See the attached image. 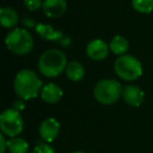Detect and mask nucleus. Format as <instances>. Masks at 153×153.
I'll return each instance as SVG.
<instances>
[{"label": "nucleus", "mask_w": 153, "mask_h": 153, "mask_svg": "<svg viewBox=\"0 0 153 153\" xmlns=\"http://www.w3.org/2000/svg\"><path fill=\"white\" fill-rule=\"evenodd\" d=\"M39 136L45 142H53L60 133V123L54 117H48L39 124Z\"/></svg>", "instance_id": "0eeeda50"}, {"label": "nucleus", "mask_w": 153, "mask_h": 153, "mask_svg": "<svg viewBox=\"0 0 153 153\" xmlns=\"http://www.w3.org/2000/svg\"><path fill=\"white\" fill-rule=\"evenodd\" d=\"M39 94H41V98L43 102H45L48 104H55L62 98L63 91L59 85H56L54 82H49L42 87V91Z\"/></svg>", "instance_id": "f8f14e48"}, {"label": "nucleus", "mask_w": 153, "mask_h": 153, "mask_svg": "<svg viewBox=\"0 0 153 153\" xmlns=\"http://www.w3.org/2000/svg\"><path fill=\"white\" fill-rule=\"evenodd\" d=\"M123 94L122 85L114 79H102L93 88V97L96 100L104 105L116 103Z\"/></svg>", "instance_id": "20e7f679"}, {"label": "nucleus", "mask_w": 153, "mask_h": 153, "mask_svg": "<svg viewBox=\"0 0 153 153\" xmlns=\"http://www.w3.org/2000/svg\"><path fill=\"white\" fill-rule=\"evenodd\" d=\"M114 69L116 75L126 81H133L139 79L142 75V65L133 55H122L118 56L115 61Z\"/></svg>", "instance_id": "39448f33"}, {"label": "nucleus", "mask_w": 153, "mask_h": 153, "mask_svg": "<svg viewBox=\"0 0 153 153\" xmlns=\"http://www.w3.org/2000/svg\"><path fill=\"white\" fill-rule=\"evenodd\" d=\"M8 151L10 153H27L29 143L26 142V140L19 136L11 137L8 140Z\"/></svg>", "instance_id": "dca6fc26"}, {"label": "nucleus", "mask_w": 153, "mask_h": 153, "mask_svg": "<svg viewBox=\"0 0 153 153\" xmlns=\"http://www.w3.org/2000/svg\"><path fill=\"white\" fill-rule=\"evenodd\" d=\"M109 48L114 54H116L118 56H122V55H126V53L128 51L129 43H128L127 38H124L121 35H117L111 39V42L109 44Z\"/></svg>", "instance_id": "2eb2a0df"}, {"label": "nucleus", "mask_w": 153, "mask_h": 153, "mask_svg": "<svg viewBox=\"0 0 153 153\" xmlns=\"http://www.w3.org/2000/svg\"><path fill=\"white\" fill-rule=\"evenodd\" d=\"M109 45L100 38L90 41L86 45V55L94 61H102L109 55Z\"/></svg>", "instance_id": "6e6552de"}, {"label": "nucleus", "mask_w": 153, "mask_h": 153, "mask_svg": "<svg viewBox=\"0 0 153 153\" xmlns=\"http://www.w3.org/2000/svg\"><path fill=\"white\" fill-rule=\"evenodd\" d=\"M23 117L20 111L11 108L6 109L0 115V129L1 133L8 137H16L23 131Z\"/></svg>", "instance_id": "423d86ee"}, {"label": "nucleus", "mask_w": 153, "mask_h": 153, "mask_svg": "<svg viewBox=\"0 0 153 153\" xmlns=\"http://www.w3.org/2000/svg\"><path fill=\"white\" fill-rule=\"evenodd\" d=\"M35 24H36V23H35L32 19H24V25H25V26H30V27H32V26H36Z\"/></svg>", "instance_id": "4be33fe9"}, {"label": "nucleus", "mask_w": 153, "mask_h": 153, "mask_svg": "<svg viewBox=\"0 0 153 153\" xmlns=\"http://www.w3.org/2000/svg\"><path fill=\"white\" fill-rule=\"evenodd\" d=\"M35 30H36V32H37L43 39H47V41H55V42L59 41V42H61L63 45H68V43H66V42H69V39H66V38L63 37V35H62L61 31L54 30L50 25L38 23V24H36Z\"/></svg>", "instance_id": "9b49d317"}, {"label": "nucleus", "mask_w": 153, "mask_h": 153, "mask_svg": "<svg viewBox=\"0 0 153 153\" xmlns=\"http://www.w3.org/2000/svg\"><path fill=\"white\" fill-rule=\"evenodd\" d=\"M13 109H16V110H18V111H22V110H24L25 109V103H24V100L23 99H18V100H16L14 103H13Z\"/></svg>", "instance_id": "412c9836"}, {"label": "nucleus", "mask_w": 153, "mask_h": 153, "mask_svg": "<svg viewBox=\"0 0 153 153\" xmlns=\"http://www.w3.org/2000/svg\"><path fill=\"white\" fill-rule=\"evenodd\" d=\"M65 73L71 81H80L85 75V68L80 62L71 61L68 62Z\"/></svg>", "instance_id": "4468645a"}, {"label": "nucleus", "mask_w": 153, "mask_h": 153, "mask_svg": "<svg viewBox=\"0 0 153 153\" xmlns=\"http://www.w3.org/2000/svg\"><path fill=\"white\" fill-rule=\"evenodd\" d=\"M43 87L42 80L36 72L31 69L19 71L13 80V88L16 94L23 100L33 99L41 93Z\"/></svg>", "instance_id": "f257e3e1"}, {"label": "nucleus", "mask_w": 153, "mask_h": 153, "mask_svg": "<svg viewBox=\"0 0 153 153\" xmlns=\"http://www.w3.org/2000/svg\"><path fill=\"white\" fill-rule=\"evenodd\" d=\"M67 57L59 49H49L42 53L38 59V69L47 78L59 76L67 67Z\"/></svg>", "instance_id": "f03ea898"}, {"label": "nucleus", "mask_w": 153, "mask_h": 153, "mask_svg": "<svg viewBox=\"0 0 153 153\" xmlns=\"http://www.w3.org/2000/svg\"><path fill=\"white\" fill-rule=\"evenodd\" d=\"M122 97L128 105L133 108H137L142 104L145 99V92L136 85H127L123 87Z\"/></svg>", "instance_id": "1a4fd4ad"}, {"label": "nucleus", "mask_w": 153, "mask_h": 153, "mask_svg": "<svg viewBox=\"0 0 153 153\" xmlns=\"http://www.w3.org/2000/svg\"><path fill=\"white\" fill-rule=\"evenodd\" d=\"M42 10L48 18H60L67 11V1L66 0H44Z\"/></svg>", "instance_id": "9d476101"}, {"label": "nucleus", "mask_w": 153, "mask_h": 153, "mask_svg": "<svg viewBox=\"0 0 153 153\" xmlns=\"http://www.w3.org/2000/svg\"><path fill=\"white\" fill-rule=\"evenodd\" d=\"M19 22V17L16 10L12 7L5 6L0 11V23L5 29H14Z\"/></svg>", "instance_id": "ddd939ff"}, {"label": "nucleus", "mask_w": 153, "mask_h": 153, "mask_svg": "<svg viewBox=\"0 0 153 153\" xmlns=\"http://www.w3.org/2000/svg\"><path fill=\"white\" fill-rule=\"evenodd\" d=\"M6 149H8V141H6L5 135H0V153H5Z\"/></svg>", "instance_id": "aec40b11"}, {"label": "nucleus", "mask_w": 153, "mask_h": 153, "mask_svg": "<svg viewBox=\"0 0 153 153\" xmlns=\"http://www.w3.org/2000/svg\"><path fill=\"white\" fill-rule=\"evenodd\" d=\"M133 8L139 13H151L153 12V0H131Z\"/></svg>", "instance_id": "f3484780"}, {"label": "nucleus", "mask_w": 153, "mask_h": 153, "mask_svg": "<svg viewBox=\"0 0 153 153\" xmlns=\"http://www.w3.org/2000/svg\"><path fill=\"white\" fill-rule=\"evenodd\" d=\"M6 48L16 55H26L33 48V38L24 27H14L5 37Z\"/></svg>", "instance_id": "7ed1b4c3"}, {"label": "nucleus", "mask_w": 153, "mask_h": 153, "mask_svg": "<svg viewBox=\"0 0 153 153\" xmlns=\"http://www.w3.org/2000/svg\"><path fill=\"white\" fill-rule=\"evenodd\" d=\"M23 1H24L25 7L31 12L37 11L38 8H41L43 6V1L42 0H23Z\"/></svg>", "instance_id": "a211bd4d"}, {"label": "nucleus", "mask_w": 153, "mask_h": 153, "mask_svg": "<svg viewBox=\"0 0 153 153\" xmlns=\"http://www.w3.org/2000/svg\"><path fill=\"white\" fill-rule=\"evenodd\" d=\"M72 153H85V152H81V151H75V152H72Z\"/></svg>", "instance_id": "5701e85b"}, {"label": "nucleus", "mask_w": 153, "mask_h": 153, "mask_svg": "<svg viewBox=\"0 0 153 153\" xmlns=\"http://www.w3.org/2000/svg\"><path fill=\"white\" fill-rule=\"evenodd\" d=\"M32 153H55V151H54V148L51 147V146H49L48 143H38L35 148H33V151H32Z\"/></svg>", "instance_id": "6ab92c4d"}]
</instances>
